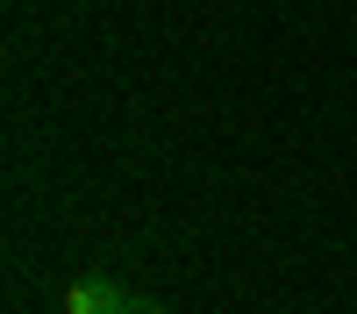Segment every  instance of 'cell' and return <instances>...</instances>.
Instances as JSON below:
<instances>
[{
    "mask_svg": "<svg viewBox=\"0 0 357 314\" xmlns=\"http://www.w3.org/2000/svg\"><path fill=\"white\" fill-rule=\"evenodd\" d=\"M136 300H143V293H136L129 278H114V272H79L57 307H65V314H129Z\"/></svg>",
    "mask_w": 357,
    "mask_h": 314,
    "instance_id": "obj_1",
    "label": "cell"
},
{
    "mask_svg": "<svg viewBox=\"0 0 357 314\" xmlns=\"http://www.w3.org/2000/svg\"><path fill=\"white\" fill-rule=\"evenodd\" d=\"M129 314H172V307H165V300H136Z\"/></svg>",
    "mask_w": 357,
    "mask_h": 314,
    "instance_id": "obj_2",
    "label": "cell"
}]
</instances>
